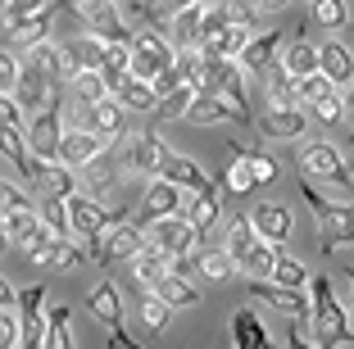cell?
<instances>
[{
	"instance_id": "5",
	"label": "cell",
	"mask_w": 354,
	"mask_h": 349,
	"mask_svg": "<svg viewBox=\"0 0 354 349\" xmlns=\"http://www.w3.org/2000/svg\"><path fill=\"white\" fill-rule=\"evenodd\" d=\"M173 64H177L173 37H164V32H150V28L136 32V41H132V77H146V82H155V77H164Z\"/></svg>"
},
{
	"instance_id": "33",
	"label": "cell",
	"mask_w": 354,
	"mask_h": 349,
	"mask_svg": "<svg viewBox=\"0 0 354 349\" xmlns=\"http://www.w3.org/2000/svg\"><path fill=\"white\" fill-rule=\"evenodd\" d=\"M227 159L250 164V173L259 177V186H263V182H277V159H272V154H263V150H250L245 141H232V145H227Z\"/></svg>"
},
{
	"instance_id": "27",
	"label": "cell",
	"mask_w": 354,
	"mask_h": 349,
	"mask_svg": "<svg viewBox=\"0 0 354 349\" xmlns=\"http://www.w3.org/2000/svg\"><path fill=\"white\" fill-rule=\"evenodd\" d=\"M91 132L104 136V141H118V136H127V118H123V104L109 95V100L91 104Z\"/></svg>"
},
{
	"instance_id": "34",
	"label": "cell",
	"mask_w": 354,
	"mask_h": 349,
	"mask_svg": "<svg viewBox=\"0 0 354 349\" xmlns=\"http://www.w3.org/2000/svg\"><path fill=\"white\" fill-rule=\"evenodd\" d=\"M196 272L205 281H227L232 272H241V267H236V258H232L227 249H200L196 254Z\"/></svg>"
},
{
	"instance_id": "1",
	"label": "cell",
	"mask_w": 354,
	"mask_h": 349,
	"mask_svg": "<svg viewBox=\"0 0 354 349\" xmlns=\"http://www.w3.org/2000/svg\"><path fill=\"white\" fill-rule=\"evenodd\" d=\"M309 299H313L309 336L318 340V349H341V345H354L350 308H341V299H336L332 281H327V277H313V281H309Z\"/></svg>"
},
{
	"instance_id": "2",
	"label": "cell",
	"mask_w": 354,
	"mask_h": 349,
	"mask_svg": "<svg viewBox=\"0 0 354 349\" xmlns=\"http://www.w3.org/2000/svg\"><path fill=\"white\" fill-rule=\"evenodd\" d=\"M300 191H304V205L313 209V218H318V249L323 254H332L336 245H354V205L350 200H327L318 196L309 182L300 177Z\"/></svg>"
},
{
	"instance_id": "61",
	"label": "cell",
	"mask_w": 354,
	"mask_h": 349,
	"mask_svg": "<svg viewBox=\"0 0 354 349\" xmlns=\"http://www.w3.org/2000/svg\"><path fill=\"white\" fill-rule=\"evenodd\" d=\"M55 5H59V10H73V14H77V5H82V0H55Z\"/></svg>"
},
{
	"instance_id": "35",
	"label": "cell",
	"mask_w": 354,
	"mask_h": 349,
	"mask_svg": "<svg viewBox=\"0 0 354 349\" xmlns=\"http://www.w3.org/2000/svg\"><path fill=\"white\" fill-rule=\"evenodd\" d=\"M114 177H118V159L114 154H100L91 168H82V191L86 196H100V191L114 186Z\"/></svg>"
},
{
	"instance_id": "38",
	"label": "cell",
	"mask_w": 354,
	"mask_h": 349,
	"mask_svg": "<svg viewBox=\"0 0 354 349\" xmlns=\"http://www.w3.org/2000/svg\"><path fill=\"white\" fill-rule=\"evenodd\" d=\"M164 304H173V308H196L200 304V290H196V281H187L182 272H173V277L164 281V286L155 290Z\"/></svg>"
},
{
	"instance_id": "22",
	"label": "cell",
	"mask_w": 354,
	"mask_h": 349,
	"mask_svg": "<svg viewBox=\"0 0 354 349\" xmlns=\"http://www.w3.org/2000/svg\"><path fill=\"white\" fill-rule=\"evenodd\" d=\"M304 127H309L304 109H268L263 118H254V132L268 136V141H295Z\"/></svg>"
},
{
	"instance_id": "43",
	"label": "cell",
	"mask_w": 354,
	"mask_h": 349,
	"mask_svg": "<svg viewBox=\"0 0 354 349\" xmlns=\"http://www.w3.org/2000/svg\"><path fill=\"white\" fill-rule=\"evenodd\" d=\"M268 281H277V286H286V290H309V272H304V263L300 258H291V254H281L277 258V267H272V277Z\"/></svg>"
},
{
	"instance_id": "36",
	"label": "cell",
	"mask_w": 354,
	"mask_h": 349,
	"mask_svg": "<svg viewBox=\"0 0 354 349\" xmlns=\"http://www.w3.org/2000/svg\"><path fill=\"white\" fill-rule=\"evenodd\" d=\"M263 86H268V100H272V109H300V100H295V77L286 68H272L268 77H263Z\"/></svg>"
},
{
	"instance_id": "29",
	"label": "cell",
	"mask_w": 354,
	"mask_h": 349,
	"mask_svg": "<svg viewBox=\"0 0 354 349\" xmlns=\"http://www.w3.org/2000/svg\"><path fill=\"white\" fill-rule=\"evenodd\" d=\"M123 109H136V113H155L159 109V91H155V82H146V77H127L123 86H118V95H114Z\"/></svg>"
},
{
	"instance_id": "32",
	"label": "cell",
	"mask_w": 354,
	"mask_h": 349,
	"mask_svg": "<svg viewBox=\"0 0 354 349\" xmlns=\"http://www.w3.org/2000/svg\"><path fill=\"white\" fill-rule=\"evenodd\" d=\"M277 258H281V245H268V240H259L250 254L241 258V272H245V281H268V277H272V267H277Z\"/></svg>"
},
{
	"instance_id": "4",
	"label": "cell",
	"mask_w": 354,
	"mask_h": 349,
	"mask_svg": "<svg viewBox=\"0 0 354 349\" xmlns=\"http://www.w3.org/2000/svg\"><path fill=\"white\" fill-rule=\"evenodd\" d=\"M68 205V223H73V240H82L86 254H91L95 245H100V236L109 232V227L118 223L123 214H109V209L100 205L95 196H86V191H77L73 200H64Z\"/></svg>"
},
{
	"instance_id": "53",
	"label": "cell",
	"mask_w": 354,
	"mask_h": 349,
	"mask_svg": "<svg viewBox=\"0 0 354 349\" xmlns=\"http://www.w3.org/2000/svg\"><path fill=\"white\" fill-rule=\"evenodd\" d=\"M55 0H10L5 5V19H37V14H46Z\"/></svg>"
},
{
	"instance_id": "18",
	"label": "cell",
	"mask_w": 354,
	"mask_h": 349,
	"mask_svg": "<svg viewBox=\"0 0 354 349\" xmlns=\"http://www.w3.org/2000/svg\"><path fill=\"white\" fill-rule=\"evenodd\" d=\"M254 232H259V240H268V245H286L291 240V227H295V214L286 205H259L250 214Z\"/></svg>"
},
{
	"instance_id": "13",
	"label": "cell",
	"mask_w": 354,
	"mask_h": 349,
	"mask_svg": "<svg viewBox=\"0 0 354 349\" xmlns=\"http://www.w3.org/2000/svg\"><path fill=\"white\" fill-rule=\"evenodd\" d=\"M168 154H173V150L159 141V132H141V136L127 141V168H132V173H146L150 182H155V177L164 173Z\"/></svg>"
},
{
	"instance_id": "9",
	"label": "cell",
	"mask_w": 354,
	"mask_h": 349,
	"mask_svg": "<svg viewBox=\"0 0 354 349\" xmlns=\"http://www.w3.org/2000/svg\"><path fill=\"white\" fill-rule=\"evenodd\" d=\"M86 304H91L95 322H104V331H109V349H141L132 336H127V327H123V295H118L114 281H100Z\"/></svg>"
},
{
	"instance_id": "48",
	"label": "cell",
	"mask_w": 354,
	"mask_h": 349,
	"mask_svg": "<svg viewBox=\"0 0 354 349\" xmlns=\"http://www.w3.org/2000/svg\"><path fill=\"white\" fill-rule=\"evenodd\" d=\"M141 322H146L150 336H155V331H164L168 322H173V304H164L159 295H146V299H141Z\"/></svg>"
},
{
	"instance_id": "55",
	"label": "cell",
	"mask_w": 354,
	"mask_h": 349,
	"mask_svg": "<svg viewBox=\"0 0 354 349\" xmlns=\"http://www.w3.org/2000/svg\"><path fill=\"white\" fill-rule=\"evenodd\" d=\"M286 349H318V340L309 336V327L300 318H286Z\"/></svg>"
},
{
	"instance_id": "62",
	"label": "cell",
	"mask_w": 354,
	"mask_h": 349,
	"mask_svg": "<svg viewBox=\"0 0 354 349\" xmlns=\"http://www.w3.org/2000/svg\"><path fill=\"white\" fill-rule=\"evenodd\" d=\"M345 277H350V286H354V267H345Z\"/></svg>"
},
{
	"instance_id": "41",
	"label": "cell",
	"mask_w": 354,
	"mask_h": 349,
	"mask_svg": "<svg viewBox=\"0 0 354 349\" xmlns=\"http://www.w3.org/2000/svg\"><path fill=\"white\" fill-rule=\"evenodd\" d=\"M132 77V46H109V59H104V82L109 95H118V86Z\"/></svg>"
},
{
	"instance_id": "30",
	"label": "cell",
	"mask_w": 354,
	"mask_h": 349,
	"mask_svg": "<svg viewBox=\"0 0 354 349\" xmlns=\"http://www.w3.org/2000/svg\"><path fill=\"white\" fill-rule=\"evenodd\" d=\"M46 191V200H73L77 191H82V182H77V168H68V164H50L41 173V182H37Z\"/></svg>"
},
{
	"instance_id": "17",
	"label": "cell",
	"mask_w": 354,
	"mask_h": 349,
	"mask_svg": "<svg viewBox=\"0 0 354 349\" xmlns=\"http://www.w3.org/2000/svg\"><path fill=\"white\" fill-rule=\"evenodd\" d=\"M187 123H241V127H250L254 118L241 104H232V100H223V95H200L196 104H191V113H187Z\"/></svg>"
},
{
	"instance_id": "7",
	"label": "cell",
	"mask_w": 354,
	"mask_h": 349,
	"mask_svg": "<svg viewBox=\"0 0 354 349\" xmlns=\"http://www.w3.org/2000/svg\"><path fill=\"white\" fill-rule=\"evenodd\" d=\"M77 14L86 19V32H91V37H100L104 46H132L136 41V32L127 28L123 10H118L114 0H82V5H77Z\"/></svg>"
},
{
	"instance_id": "12",
	"label": "cell",
	"mask_w": 354,
	"mask_h": 349,
	"mask_svg": "<svg viewBox=\"0 0 354 349\" xmlns=\"http://www.w3.org/2000/svg\"><path fill=\"white\" fill-rule=\"evenodd\" d=\"M281 41H286L281 28H268V32H259V37H250V46L241 50V68L254 73V77H268L281 64Z\"/></svg>"
},
{
	"instance_id": "49",
	"label": "cell",
	"mask_w": 354,
	"mask_h": 349,
	"mask_svg": "<svg viewBox=\"0 0 354 349\" xmlns=\"http://www.w3.org/2000/svg\"><path fill=\"white\" fill-rule=\"evenodd\" d=\"M41 223L50 227L55 236H73V223H68V205H64V200H46V214H41Z\"/></svg>"
},
{
	"instance_id": "25",
	"label": "cell",
	"mask_w": 354,
	"mask_h": 349,
	"mask_svg": "<svg viewBox=\"0 0 354 349\" xmlns=\"http://www.w3.org/2000/svg\"><path fill=\"white\" fill-rule=\"evenodd\" d=\"M205 10L209 5H191V10L173 14V46L177 50H205Z\"/></svg>"
},
{
	"instance_id": "16",
	"label": "cell",
	"mask_w": 354,
	"mask_h": 349,
	"mask_svg": "<svg viewBox=\"0 0 354 349\" xmlns=\"http://www.w3.org/2000/svg\"><path fill=\"white\" fill-rule=\"evenodd\" d=\"M50 37V10L37 19H5V50H37Z\"/></svg>"
},
{
	"instance_id": "52",
	"label": "cell",
	"mask_w": 354,
	"mask_h": 349,
	"mask_svg": "<svg viewBox=\"0 0 354 349\" xmlns=\"http://www.w3.org/2000/svg\"><path fill=\"white\" fill-rule=\"evenodd\" d=\"M0 349H23V322H19V308H14V313H0Z\"/></svg>"
},
{
	"instance_id": "39",
	"label": "cell",
	"mask_w": 354,
	"mask_h": 349,
	"mask_svg": "<svg viewBox=\"0 0 354 349\" xmlns=\"http://www.w3.org/2000/svg\"><path fill=\"white\" fill-rule=\"evenodd\" d=\"M46 349H73V313H68V308H50V313H46Z\"/></svg>"
},
{
	"instance_id": "11",
	"label": "cell",
	"mask_w": 354,
	"mask_h": 349,
	"mask_svg": "<svg viewBox=\"0 0 354 349\" xmlns=\"http://www.w3.org/2000/svg\"><path fill=\"white\" fill-rule=\"evenodd\" d=\"M146 245H155L159 254H168V258H187L191 249L200 245V232L182 214L177 218H159V223L146 227Z\"/></svg>"
},
{
	"instance_id": "20",
	"label": "cell",
	"mask_w": 354,
	"mask_h": 349,
	"mask_svg": "<svg viewBox=\"0 0 354 349\" xmlns=\"http://www.w3.org/2000/svg\"><path fill=\"white\" fill-rule=\"evenodd\" d=\"M164 182L182 186L187 196H205V191H214V182H209V173L196 164V159H187V154H168V164H164Z\"/></svg>"
},
{
	"instance_id": "31",
	"label": "cell",
	"mask_w": 354,
	"mask_h": 349,
	"mask_svg": "<svg viewBox=\"0 0 354 349\" xmlns=\"http://www.w3.org/2000/svg\"><path fill=\"white\" fill-rule=\"evenodd\" d=\"M259 245V232H254V223L245 214H232L227 218V254L236 258V267H241V258L250 254V249Z\"/></svg>"
},
{
	"instance_id": "46",
	"label": "cell",
	"mask_w": 354,
	"mask_h": 349,
	"mask_svg": "<svg viewBox=\"0 0 354 349\" xmlns=\"http://www.w3.org/2000/svg\"><path fill=\"white\" fill-rule=\"evenodd\" d=\"M336 86H332V77L327 73H313V77H304V82H295V100L304 104V109H313L318 100H327Z\"/></svg>"
},
{
	"instance_id": "14",
	"label": "cell",
	"mask_w": 354,
	"mask_h": 349,
	"mask_svg": "<svg viewBox=\"0 0 354 349\" xmlns=\"http://www.w3.org/2000/svg\"><path fill=\"white\" fill-rule=\"evenodd\" d=\"M245 290H250L254 299H263L268 308H281L286 318H313V299L304 295V290H286V286H277V281H245Z\"/></svg>"
},
{
	"instance_id": "60",
	"label": "cell",
	"mask_w": 354,
	"mask_h": 349,
	"mask_svg": "<svg viewBox=\"0 0 354 349\" xmlns=\"http://www.w3.org/2000/svg\"><path fill=\"white\" fill-rule=\"evenodd\" d=\"M345 113H350V118H354V86H350V91H345Z\"/></svg>"
},
{
	"instance_id": "37",
	"label": "cell",
	"mask_w": 354,
	"mask_h": 349,
	"mask_svg": "<svg viewBox=\"0 0 354 349\" xmlns=\"http://www.w3.org/2000/svg\"><path fill=\"white\" fill-rule=\"evenodd\" d=\"M309 14H313V23H323L327 32H336L354 19V5L350 0H309Z\"/></svg>"
},
{
	"instance_id": "21",
	"label": "cell",
	"mask_w": 354,
	"mask_h": 349,
	"mask_svg": "<svg viewBox=\"0 0 354 349\" xmlns=\"http://www.w3.org/2000/svg\"><path fill=\"white\" fill-rule=\"evenodd\" d=\"M281 68L291 73L295 82L313 77V73H323V46H313L309 37H291V46L281 50Z\"/></svg>"
},
{
	"instance_id": "10",
	"label": "cell",
	"mask_w": 354,
	"mask_h": 349,
	"mask_svg": "<svg viewBox=\"0 0 354 349\" xmlns=\"http://www.w3.org/2000/svg\"><path fill=\"white\" fill-rule=\"evenodd\" d=\"M141 249H146V232L118 218V223H114V227H109V232L100 236V245L91 249V263L114 267V263H123V258H136Z\"/></svg>"
},
{
	"instance_id": "51",
	"label": "cell",
	"mask_w": 354,
	"mask_h": 349,
	"mask_svg": "<svg viewBox=\"0 0 354 349\" xmlns=\"http://www.w3.org/2000/svg\"><path fill=\"white\" fill-rule=\"evenodd\" d=\"M19 82H23V64L14 59V50H5V55H0V91L14 95V91H19Z\"/></svg>"
},
{
	"instance_id": "56",
	"label": "cell",
	"mask_w": 354,
	"mask_h": 349,
	"mask_svg": "<svg viewBox=\"0 0 354 349\" xmlns=\"http://www.w3.org/2000/svg\"><path fill=\"white\" fill-rule=\"evenodd\" d=\"M0 196H5V214H23V209H28V196H23V191H19L14 182L0 186Z\"/></svg>"
},
{
	"instance_id": "24",
	"label": "cell",
	"mask_w": 354,
	"mask_h": 349,
	"mask_svg": "<svg viewBox=\"0 0 354 349\" xmlns=\"http://www.w3.org/2000/svg\"><path fill=\"white\" fill-rule=\"evenodd\" d=\"M232 345L236 349H277L254 308H236V313H232Z\"/></svg>"
},
{
	"instance_id": "47",
	"label": "cell",
	"mask_w": 354,
	"mask_h": 349,
	"mask_svg": "<svg viewBox=\"0 0 354 349\" xmlns=\"http://www.w3.org/2000/svg\"><path fill=\"white\" fill-rule=\"evenodd\" d=\"M254 186H259V177L250 173V164L232 159V164H227V173H223V191H227V196H250Z\"/></svg>"
},
{
	"instance_id": "59",
	"label": "cell",
	"mask_w": 354,
	"mask_h": 349,
	"mask_svg": "<svg viewBox=\"0 0 354 349\" xmlns=\"http://www.w3.org/2000/svg\"><path fill=\"white\" fill-rule=\"evenodd\" d=\"M245 5H250L254 14H263V10H281V5H286V0H245Z\"/></svg>"
},
{
	"instance_id": "6",
	"label": "cell",
	"mask_w": 354,
	"mask_h": 349,
	"mask_svg": "<svg viewBox=\"0 0 354 349\" xmlns=\"http://www.w3.org/2000/svg\"><path fill=\"white\" fill-rule=\"evenodd\" d=\"M295 164H300V177H304V182L350 186V168H345L341 150H336V145H327V141H309V145H300Z\"/></svg>"
},
{
	"instance_id": "54",
	"label": "cell",
	"mask_w": 354,
	"mask_h": 349,
	"mask_svg": "<svg viewBox=\"0 0 354 349\" xmlns=\"http://www.w3.org/2000/svg\"><path fill=\"white\" fill-rule=\"evenodd\" d=\"M0 118H5V132H28V123H23V104L14 100V95H0Z\"/></svg>"
},
{
	"instance_id": "40",
	"label": "cell",
	"mask_w": 354,
	"mask_h": 349,
	"mask_svg": "<svg viewBox=\"0 0 354 349\" xmlns=\"http://www.w3.org/2000/svg\"><path fill=\"white\" fill-rule=\"evenodd\" d=\"M86 249H77L73 236H55L50 240V267H59V272H77V267H86Z\"/></svg>"
},
{
	"instance_id": "45",
	"label": "cell",
	"mask_w": 354,
	"mask_h": 349,
	"mask_svg": "<svg viewBox=\"0 0 354 349\" xmlns=\"http://www.w3.org/2000/svg\"><path fill=\"white\" fill-rule=\"evenodd\" d=\"M196 100H200V91H196V86H177L173 95H164V100H159V109H155V113L164 118V123H168V118H187Z\"/></svg>"
},
{
	"instance_id": "57",
	"label": "cell",
	"mask_w": 354,
	"mask_h": 349,
	"mask_svg": "<svg viewBox=\"0 0 354 349\" xmlns=\"http://www.w3.org/2000/svg\"><path fill=\"white\" fill-rule=\"evenodd\" d=\"M14 308H19V295H14L10 281H0V313H14Z\"/></svg>"
},
{
	"instance_id": "42",
	"label": "cell",
	"mask_w": 354,
	"mask_h": 349,
	"mask_svg": "<svg viewBox=\"0 0 354 349\" xmlns=\"http://www.w3.org/2000/svg\"><path fill=\"white\" fill-rule=\"evenodd\" d=\"M37 227H41V218L32 214V209H23V214H5V240L23 249L32 236H37Z\"/></svg>"
},
{
	"instance_id": "19",
	"label": "cell",
	"mask_w": 354,
	"mask_h": 349,
	"mask_svg": "<svg viewBox=\"0 0 354 349\" xmlns=\"http://www.w3.org/2000/svg\"><path fill=\"white\" fill-rule=\"evenodd\" d=\"M100 154H109V141L95 132H64V150H59V164L68 168H91Z\"/></svg>"
},
{
	"instance_id": "63",
	"label": "cell",
	"mask_w": 354,
	"mask_h": 349,
	"mask_svg": "<svg viewBox=\"0 0 354 349\" xmlns=\"http://www.w3.org/2000/svg\"><path fill=\"white\" fill-rule=\"evenodd\" d=\"M350 141H354V132H350Z\"/></svg>"
},
{
	"instance_id": "3",
	"label": "cell",
	"mask_w": 354,
	"mask_h": 349,
	"mask_svg": "<svg viewBox=\"0 0 354 349\" xmlns=\"http://www.w3.org/2000/svg\"><path fill=\"white\" fill-rule=\"evenodd\" d=\"M64 132H68V127H64V91H55L50 104L32 118L23 136H28V150L37 154L41 164H55V159H59V150H64Z\"/></svg>"
},
{
	"instance_id": "26",
	"label": "cell",
	"mask_w": 354,
	"mask_h": 349,
	"mask_svg": "<svg viewBox=\"0 0 354 349\" xmlns=\"http://www.w3.org/2000/svg\"><path fill=\"white\" fill-rule=\"evenodd\" d=\"M323 73L332 77L336 91L354 82V50H350V46H341L336 37H332V41H323Z\"/></svg>"
},
{
	"instance_id": "50",
	"label": "cell",
	"mask_w": 354,
	"mask_h": 349,
	"mask_svg": "<svg viewBox=\"0 0 354 349\" xmlns=\"http://www.w3.org/2000/svg\"><path fill=\"white\" fill-rule=\"evenodd\" d=\"M309 113L318 118V123H327V127H332V123H341V118H345V95H341V91H332L327 100H318V104H313Z\"/></svg>"
},
{
	"instance_id": "58",
	"label": "cell",
	"mask_w": 354,
	"mask_h": 349,
	"mask_svg": "<svg viewBox=\"0 0 354 349\" xmlns=\"http://www.w3.org/2000/svg\"><path fill=\"white\" fill-rule=\"evenodd\" d=\"M168 14H177V10H191V5H209V0H159Z\"/></svg>"
},
{
	"instance_id": "44",
	"label": "cell",
	"mask_w": 354,
	"mask_h": 349,
	"mask_svg": "<svg viewBox=\"0 0 354 349\" xmlns=\"http://www.w3.org/2000/svg\"><path fill=\"white\" fill-rule=\"evenodd\" d=\"M68 95L82 100V104H100V100H109V82H104V73H82V77L68 86Z\"/></svg>"
},
{
	"instance_id": "23",
	"label": "cell",
	"mask_w": 354,
	"mask_h": 349,
	"mask_svg": "<svg viewBox=\"0 0 354 349\" xmlns=\"http://www.w3.org/2000/svg\"><path fill=\"white\" fill-rule=\"evenodd\" d=\"M132 272H136V281H141V290H146V295H155V290L173 277V258L159 254L155 245H146L141 254L132 258Z\"/></svg>"
},
{
	"instance_id": "15",
	"label": "cell",
	"mask_w": 354,
	"mask_h": 349,
	"mask_svg": "<svg viewBox=\"0 0 354 349\" xmlns=\"http://www.w3.org/2000/svg\"><path fill=\"white\" fill-rule=\"evenodd\" d=\"M187 191L173 182H164V177H155V182L146 186V196H141V214H146V223H159V218H177L182 209H187Z\"/></svg>"
},
{
	"instance_id": "8",
	"label": "cell",
	"mask_w": 354,
	"mask_h": 349,
	"mask_svg": "<svg viewBox=\"0 0 354 349\" xmlns=\"http://www.w3.org/2000/svg\"><path fill=\"white\" fill-rule=\"evenodd\" d=\"M200 95H223V100L241 104V109L250 113V104H245V68H241V59H214V55H205Z\"/></svg>"
},
{
	"instance_id": "28",
	"label": "cell",
	"mask_w": 354,
	"mask_h": 349,
	"mask_svg": "<svg viewBox=\"0 0 354 349\" xmlns=\"http://www.w3.org/2000/svg\"><path fill=\"white\" fill-rule=\"evenodd\" d=\"M182 218H187L191 227H196L200 236H205L209 227L218 223L223 218V200H218V186H214V191H205V196H191L187 200V209H182Z\"/></svg>"
}]
</instances>
